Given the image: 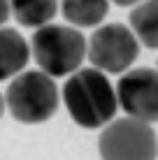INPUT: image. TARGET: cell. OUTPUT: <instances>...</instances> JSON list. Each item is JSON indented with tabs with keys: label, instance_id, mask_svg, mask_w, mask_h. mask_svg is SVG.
Masks as SVG:
<instances>
[{
	"label": "cell",
	"instance_id": "cell-2",
	"mask_svg": "<svg viewBox=\"0 0 158 160\" xmlns=\"http://www.w3.org/2000/svg\"><path fill=\"white\" fill-rule=\"evenodd\" d=\"M35 63L49 77H65L77 72L86 56V40L79 30L61 23H44L35 30L30 42Z\"/></svg>",
	"mask_w": 158,
	"mask_h": 160
},
{
	"label": "cell",
	"instance_id": "cell-10",
	"mask_svg": "<svg viewBox=\"0 0 158 160\" xmlns=\"http://www.w3.org/2000/svg\"><path fill=\"white\" fill-rule=\"evenodd\" d=\"M63 16L79 28L98 26L110 12V0H63Z\"/></svg>",
	"mask_w": 158,
	"mask_h": 160
},
{
	"label": "cell",
	"instance_id": "cell-11",
	"mask_svg": "<svg viewBox=\"0 0 158 160\" xmlns=\"http://www.w3.org/2000/svg\"><path fill=\"white\" fill-rule=\"evenodd\" d=\"M9 19V0H0V26Z\"/></svg>",
	"mask_w": 158,
	"mask_h": 160
},
{
	"label": "cell",
	"instance_id": "cell-4",
	"mask_svg": "<svg viewBox=\"0 0 158 160\" xmlns=\"http://www.w3.org/2000/svg\"><path fill=\"white\" fill-rule=\"evenodd\" d=\"M102 160H156L158 139L149 123L133 116L112 121L98 139Z\"/></svg>",
	"mask_w": 158,
	"mask_h": 160
},
{
	"label": "cell",
	"instance_id": "cell-6",
	"mask_svg": "<svg viewBox=\"0 0 158 160\" xmlns=\"http://www.w3.org/2000/svg\"><path fill=\"white\" fill-rule=\"evenodd\" d=\"M116 102L133 118L144 123L158 121V72L142 68L123 74L116 86Z\"/></svg>",
	"mask_w": 158,
	"mask_h": 160
},
{
	"label": "cell",
	"instance_id": "cell-5",
	"mask_svg": "<svg viewBox=\"0 0 158 160\" xmlns=\"http://www.w3.org/2000/svg\"><path fill=\"white\" fill-rule=\"evenodd\" d=\"M140 42L123 23L100 26L89 42V60L100 72H123L135 63Z\"/></svg>",
	"mask_w": 158,
	"mask_h": 160
},
{
	"label": "cell",
	"instance_id": "cell-9",
	"mask_svg": "<svg viewBox=\"0 0 158 160\" xmlns=\"http://www.w3.org/2000/svg\"><path fill=\"white\" fill-rule=\"evenodd\" d=\"M56 0H9V12L26 28H40L56 14Z\"/></svg>",
	"mask_w": 158,
	"mask_h": 160
},
{
	"label": "cell",
	"instance_id": "cell-8",
	"mask_svg": "<svg viewBox=\"0 0 158 160\" xmlns=\"http://www.w3.org/2000/svg\"><path fill=\"white\" fill-rule=\"evenodd\" d=\"M130 28L146 49H158V0H142L130 12Z\"/></svg>",
	"mask_w": 158,
	"mask_h": 160
},
{
	"label": "cell",
	"instance_id": "cell-1",
	"mask_svg": "<svg viewBox=\"0 0 158 160\" xmlns=\"http://www.w3.org/2000/svg\"><path fill=\"white\" fill-rule=\"evenodd\" d=\"M63 100L70 116L81 128H102L116 114V93L105 72L79 70L65 81Z\"/></svg>",
	"mask_w": 158,
	"mask_h": 160
},
{
	"label": "cell",
	"instance_id": "cell-12",
	"mask_svg": "<svg viewBox=\"0 0 158 160\" xmlns=\"http://www.w3.org/2000/svg\"><path fill=\"white\" fill-rule=\"evenodd\" d=\"M112 2H116L119 7H130V5H135V2H142V0H112Z\"/></svg>",
	"mask_w": 158,
	"mask_h": 160
},
{
	"label": "cell",
	"instance_id": "cell-3",
	"mask_svg": "<svg viewBox=\"0 0 158 160\" xmlns=\"http://www.w3.org/2000/svg\"><path fill=\"white\" fill-rule=\"evenodd\" d=\"M5 104L21 123H44L58 109V88L42 70L21 72L9 84Z\"/></svg>",
	"mask_w": 158,
	"mask_h": 160
},
{
	"label": "cell",
	"instance_id": "cell-13",
	"mask_svg": "<svg viewBox=\"0 0 158 160\" xmlns=\"http://www.w3.org/2000/svg\"><path fill=\"white\" fill-rule=\"evenodd\" d=\"M3 114H5V98L0 95V116H3Z\"/></svg>",
	"mask_w": 158,
	"mask_h": 160
},
{
	"label": "cell",
	"instance_id": "cell-7",
	"mask_svg": "<svg viewBox=\"0 0 158 160\" xmlns=\"http://www.w3.org/2000/svg\"><path fill=\"white\" fill-rule=\"evenodd\" d=\"M30 58L26 40L14 28H0V81L19 74Z\"/></svg>",
	"mask_w": 158,
	"mask_h": 160
}]
</instances>
